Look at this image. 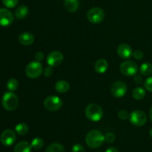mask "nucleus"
<instances>
[{
    "mask_svg": "<svg viewBox=\"0 0 152 152\" xmlns=\"http://www.w3.org/2000/svg\"><path fill=\"white\" fill-rule=\"evenodd\" d=\"M31 144L28 142H20L18 143L14 148V152H31Z\"/></svg>",
    "mask_w": 152,
    "mask_h": 152,
    "instance_id": "17",
    "label": "nucleus"
},
{
    "mask_svg": "<svg viewBox=\"0 0 152 152\" xmlns=\"http://www.w3.org/2000/svg\"><path fill=\"white\" fill-rule=\"evenodd\" d=\"M55 89L59 93H65L69 90L70 84L66 80H59L55 84Z\"/></svg>",
    "mask_w": 152,
    "mask_h": 152,
    "instance_id": "16",
    "label": "nucleus"
},
{
    "mask_svg": "<svg viewBox=\"0 0 152 152\" xmlns=\"http://www.w3.org/2000/svg\"><path fill=\"white\" fill-rule=\"evenodd\" d=\"M145 94H146V92L145 89L140 86L135 88L132 92L133 98L136 100H142L145 96Z\"/></svg>",
    "mask_w": 152,
    "mask_h": 152,
    "instance_id": "21",
    "label": "nucleus"
},
{
    "mask_svg": "<svg viewBox=\"0 0 152 152\" xmlns=\"http://www.w3.org/2000/svg\"><path fill=\"white\" fill-rule=\"evenodd\" d=\"M130 122L137 127L143 126L147 122V116L144 112L141 110H134L130 114Z\"/></svg>",
    "mask_w": 152,
    "mask_h": 152,
    "instance_id": "8",
    "label": "nucleus"
},
{
    "mask_svg": "<svg viewBox=\"0 0 152 152\" xmlns=\"http://www.w3.org/2000/svg\"><path fill=\"white\" fill-rule=\"evenodd\" d=\"M28 126L25 123H19L15 127V131L19 135H25L28 132Z\"/></svg>",
    "mask_w": 152,
    "mask_h": 152,
    "instance_id": "23",
    "label": "nucleus"
},
{
    "mask_svg": "<svg viewBox=\"0 0 152 152\" xmlns=\"http://www.w3.org/2000/svg\"><path fill=\"white\" fill-rule=\"evenodd\" d=\"M3 107L8 111H12L17 108L19 105V98L17 95L12 92H7L4 94L1 99Z\"/></svg>",
    "mask_w": 152,
    "mask_h": 152,
    "instance_id": "2",
    "label": "nucleus"
},
{
    "mask_svg": "<svg viewBox=\"0 0 152 152\" xmlns=\"http://www.w3.org/2000/svg\"><path fill=\"white\" fill-rule=\"evenodd\" d=\"M117 54L123 59H128L133 55V50L129 45L122 43L117 48Z\"/></svg>",
    "mask_w": 152,
    "mask_h": 152,
    "instance_id": "13",
    "label": "nucleus"
},
{
    "mask_svg": "<svg viewBox=\"0 0 152 152\" xmlns=\"http://www.w3.org/2000/svg\"><path fill=\"white\" fill-rule=\"evenodd\" d=\"M18 40L23 46H30L34 42V36L30 32H24L19 34Z\"/></svg>",
    "mask_w": 152,
    "mask_h": 152,
    "instance_id": "14",
    "label": "nucleus"
},
{
    "mask_svg": "<svg viewBox=\"0 0 152 152\" xmlns=\"http://www.w3.org/2000/svg\"><path fill=\"white\" fill-rule=\"evenodd\" d=\"M1 1H2L3 4H4L6 7L13 8V7H16V6L17 5L19 0H1Z\"/></svg>",
    "mask_w": 152,
    "mask_h": 152,
    "instance_id": "26",
    "label": "nucleus"
},
{
    "mask_svg": "<svg viewBox=\"0 0 152 152\" xmlns=\"http://www.w3.org/2000/svg\"><path fill=\"white\" fill-rule=\"evenodd\" d=\"M149 135H150V137H151L152 138V128L151 130H150V131H149Z\"/></svg>",
    "mask_w": 152,
    "mask_h": 152,
    "instance_id": "37",
    "label": "nucleus"
},
{
    "mask_svg": "<svg viewBox=\"0 0 152 152\" xmlns=\"http://www.w3.org/2000/svg\"><path fill=\"white\" fill-rule=\"evenodd\" d=\"M149 118H150V120H151L152 122V107L151 108V110H150V112H149Z\"/></svg>",
    "mask_w": 152,
    "mask_h": 152,
    "instance_id": "36",
    "label": "nucleus"
},
{
    "mask_svg": "<svg viewBox=\"0 0 152 152\" xmlns=\"http://www.w3.org/2000/svg\"><path fill=\"white\" fill-rule=\"evenodd\" d=\"M86 116L92 122H98L103 116V110L102 107L96 104H90L86 107Z\"/></svg>",
    "mask_w": 152,
    "mask_h": 152,
    "instance_id": "3",
    "label": "nucleus"
},
{
    "mask_svg": "<svg viewBox=\"0 0 152 152\" xmlns=\"http://www.w3.org/2000/svg\"><path fill=\"white\" fill-rule=\"evenodd\" d=\"M108 67V62L105 59H99L96 61L94 64V69L96 72L99 74L105 73L107 71Z\"/></svg>",
    "mask_w": 152,
    "mask_h": 152,
    "instance_id": "15",
    "label": "nucleus"
},
{
    "mask_svg": "<svg viewBox=\"0 0 152 152\" xmlns=\"http://www.w3.org/2000/svg\"><path fill=\"white\" fill-rule=\"evenodd\" d=\"M72 152H85V148L80 144H76L72 147Z\"/></svg>",
    "mask_w": 152,
    "mask_h": 152,
    "instance_id": "29",
    "label": "nucleus"
},
{
    "mask_svg": "<svg viewBox=\"0 0 152 152\" xmlns=\"http://www.w3.org/2000/svg\"><path fill=\"white\" fill-rule=\"evenodd\" d=\"M34 58H35L36 61H37V62H40V61H42L43 59H44V54H43L42 52H38L35 55Z\"/></svg>",
    "mask_w": 152,
    "mask_h": 152,
    "instance_id": "33",
    "label": "nucleus"
},
{
    "mask_svg": "<svg viewBox=\"0 0 152 152\" xmlns=\"http://www.w3.org/2000/svg\"><path fill=\"white\" fill-rule=\"evenodd\" d=\"M87 18L92 24H99L103 21L105 18V12L100 7H92L88 11Z\"/></svg>",
    "mask_w": 152,
    "mask_h": 152,
    "instance_id": "5",
    "label": "nucleus"
},
{
    "mask_svg": "<svg viewBox=\"0 0 152 152\" xmlns=\"http://www.w3.org/2000/svg\"><path fill=\"white\" fill-rule=\"evenodd\" d=\"M63 55L59 51H53L50 52L47 57V63L50 66L56 67L63 62Z\"/></svg>",
    "mask_w": 152,
    "mask_h": 152,
    "instance_id": "10",
    "label": "nucleus"
},
{
    "mask_svg": "<svg viewBox=\"0 0 152 152\" xmlns=\"http://www.w3.org/2000/svg\"><path fill=\"white\" fill-rule=\"evenodd\" d=\"M116 137L114 135V134L113 133L109 132L107 133L105 135V142H106L107 143H112L115 141Z\"/></svg>",
    "mask_w": 152,
    "mask_h": 152,
    "instance_id": "27",
    "label": "nucleus"
},
{
    "mask_svg": "<svg viewBox=\"0 0 152 152\" xmlns=\"http://www.w3.org/2000/svg\"><path fill=\"white\" fill-rule=\"evenodd\" d=\"M133 57L137 60H141L143 58V53H142V51L140 50H136L135 52H133Z\"/></svg>",
    "mask_w": 152,
    "mask_h": 152,
    "instance_id": "31",
    "label": "nucleus"
},
{
    "mask_svg": "<svg viewBox=\"0 0 152 152\" xmlns=\"http://www.w3.org/2000/svg\"><path fill=\"white\" fill-rule=\"evenodd\" d=\"M120 70L124 75L134 76L138 72V66L134 61H126L120 64Z\"/></svg>",
    "mask_w": 152,
    "mask_h": 152,
    "instance_id": "7",
    "label": "nucleus"
},
{
    "mask_svg": "<svg viewBox=\"0 0 152 152\" xmlns=\"http://www.w3.org/2000/svg\"><path fill=\"white\" fill-rule=\"evenodd\" d=\"M13 15L8 9L0 8V25L8 26L13 22Z\"/></svg>",
    "mask_w": 152,
    "mask_h": 152,
    "instance_id": "12",
    "label": "nucleus"
},
{
    "mask_svg": "<svg viewBox=\"0 0 152 152\" xmlns=\"http://www.w3.org/2000/svg\"><path fill=\"white\" fill-rule=\"evenodd\" d=\"M43 72H44V75L45 76V77H50V76L53 74V67L50 66L46 67Z\"/></svg>",
    "mask_w": 152,
    "mask_h": 152,
    "instance_id": "32",
    "label": "nucleus"
},
{
    "mask_svg": "<svg viewBox=\"0 0 152 152\" xmlns=\"http://www.w3.org/2000/svg\"><path fill=\"white\" fill-rule=\"evenodd\" d=\"M62 104L63 103L61 98L56 95H50V96L47 97L44 101L45 107L48 110L52 112L59 110L62 107Z\"/></svg>",
    "mask_w": 152,
    "mask_h": 152,
    "instance_id": "6",
    "label": "nucleus"
},
{
    "mask_svg": "<svg viewBox=\"0 0 152 152\" xmlns=\"http://www.w3.org/2000/svg\"><path fill=\"white\" fill-rule=\"evenodd\" d=\"M105 152H119V151H118V150L116 148L110 147V148H108L106 151H105Z\"/></svg>",
    "mask_w": 152,
    "mask_h": 152,
    "instance_id": "35",
    "label": "nucleus"
},
{
    "mask_svg": "<svg viewBox=\"0 0 152 152\" xmlns=\"http://www.w3.org/2000/svg\"><path fill=\"white\" fill-rule=\"evenodd\" d=\"M28 14V8L25 5H20L15 10V16L17 19H24Z\"/></svg>",
    "mask_w": 152,
    "mask_h": 152,
    "instance_id": "20",
    "label": "nucleus"
},
{
    "mask_svg": "<svg viewBox=\"0 0 152 152\" xmlns=\"http://www.w3.org/2000/svg\"><path fill=\"white\" fill-rule=\"evenodd\" d=\"M45 152H65L64 147L61 144L54 142L50 144L46 149Z\"/></svg>",
    "mask_w": 152,
    "mask_h": 152,
    "instance_id": "22",
    "label": "nucleus"
},
{
    "mask_svg": "<svg viewBox=\"0 0 152 152\" xmlns=\"http://www.w3.org/2000/svg\"><path fill=\"white\" fill-rule=\"evenodd\" d=\"M140 73L143 76H148L152 74V63H144L140 67Z\"/></svg>",
    "mask_w": 152,
    "mask_h": 152,
    "instance_id": "19",
    "label": "nucleus"
},
{
    "mask_svg": "<svg viewBox=\"0 0 152 152\" xmlns=\"http://www.w3.org/2000/svg\"><path fill=\"white\" fill-rule=\"evenodd\" d=\"M80 2L79 0H65V7L69 12H75L78 10Z\"/></svg>",
    "mask_w": 152,
    "mask_h": 152,
    "instance_id": "18",
    "label": "nucleus"
},
{
    "mask_svg": "<svg viewBox=\"0 0 152 152\" xmlns=\"http://www.w3.org/2000/svg\"><path fill=\"white\" fill-rule=\"evenodd\" d=\"M134 80L135 83L140 84V83H142V76L139 75H135L134 77Z\"/></svg>",
    "mask_w": 152,
    "mask_h": 152,
    "instance_id": "34",
    "label": "nucleus"
},
{
    "mask_svg": "<svg viewBox=\"0 0 152 152\" xmlns=\"http://www.w3.org/2000/svg\"><path fill=\"white\" fill-rule=\"evenodd\" d=\"M129 113L126 110H120L118 113V117L120 119H122V120H126V119H127L129 118Z\"/></svg>",
    "mask_w": 152,
    "mask_h": 152,
    "instance_id": "30",
    "label": "nucleus"
},
{
    "mask_svg": "<svg viewBox=\"0 0 152 152\" xmlns=\"http://www.w3.org/2000/svg\"><path fill=\"white\" fill-rule=\"evenodd\" d=\"M111 92L116 98H121L127 92V85L121 80L115 81L111 86Z\"/></svg>",
    "mask_w": 152,
    "mask_h": 152,
    "instance_id": "9",
    "label": "nucleus"
},
{
    "mask_svg": "<svg viewBox=\"0 0 152 152\" xmlns=\"http://www.w3.org/2000/svg\"><path fill=\"white\" fill-rule=\"evenodd\" d=\"M19 87V83L18 80L15 78H10L7 82V88L10 92H13L16 90Z\"/></svg>",
    "mask_w": 152,
    "mask_h": 152,
    "instance_id": "24",
    "label": "nucleus"
},
{
    "mask_svg": "<svg viewBox=\"0 0 152 152\" xmlns=\"http://www.w3.org/2000/svg\"><path fill=\"white\" fill-rule=\"evenodd\" d=\"M144 86L148 92H152V76L148 77L144 82Z\"/></svg>",
    "mask_w": 152,
    "mask_h": 152,
    "instance_id": "28",
    "label": "nucleus"
},
{
    "mask_svg": "<svg viewBox=\"0 0 152 152\" xmlns=\"http://www.w3.org/2000/svg\"><path fill=\"white\" fill-rule=\"evenodd\" d=\"M43 68L40 62L37 61H32L28 64L25 69L26 75L30 78H37L41 75L42 73Z\"/></svg>",
    "mask_w": 152,
    "mask_h": 152,
    "instance_id": "4",
    "label": "nucleus"
},
{
    "mask_svg": "<svg viewBox=\"0 0 152 152\" xmlns=\"http://www.w3.org/2000/svg\"><path fill=\"white\" fill-rule=\"evenodd\" d=\"M16 134L10 129L4 130L0 136L1 142L5 146H10L16 141Z\"/></svg>",
    "mask_w": 152,
    "mask_h": 152,
    "instance_id": "11",
    "label": "nucleus"
},
{
    "mask_svg": "<svg viewBox=\"0 0 152 152\" xmlns=\"http://www.w3.org/2000/svg\"><path fill=\"white\" fill-rule=\"evenodd\" d=\"M105 142V135L98 130L89 131L86 137V142L91 148H97Z\"/></svg>",
    "mask_w": 152,
    "mask_h": 152,
    "instance_id": "1",
    "label": "nucleus"
},
{
    "mask_svg": "<svg viewBox=\"0 0 152 152\" xmlns=\"http://www.w3.org/2000/svg\"><path fill=\"white\" fill-rule=\"evenodd\" d=\"M31 145L33 148L36 149V150H39V149L42 148L43 147L44 141H43L42 139L39 138V137H36L32 140Z\"/></svg>",
    "mask_w": 152,
    "mask_h": 152,
    "instance_id": "25",
    "label": "nucleus"
}]
</instances>
